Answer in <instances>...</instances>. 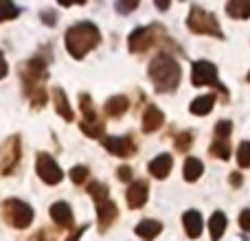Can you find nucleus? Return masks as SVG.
<instances>
[{"label": "nucleus", "instance_id": "f257e3e1", "mask_svg": "<svg viewBox=\"0 0 250 241\" xmlns=\"http://www.w3.org/2000/svg\"><path fill=\"white\" fill-rule=\"evenodd\" d=\"M149 79L158 92H173L182 79V70L169 53H158L149 64Z\"/></svg>", "mask_w": 250, "mask_h": 241}, {"label": "nucleus", "instance_id": "f03ea898", "mask_svg": "<svg viewBox=\"0 0 250 241\" xmlns=\"http://www.w3.org/2000/svg\"><path fill=\"white\" fill-rule=\"evenodd\" d=\"M64 42H66V51L75 60H82L83 55H88L101 42V33L97 29V24H92V22H77L75 26H70L66 31Z\"/></svg>", "mask_w": 250, "mask_h": 241}, {"label": "nucleus", "instance_id": "7ed1b4c3", "mask_svg": "<svg viewBox=\"0 0 250 241\" xmlns=\"http://www.w3.org/2000/svg\"><path fill=\"white\" fill-rule=\"evenodd\" d=\"M187 26H189V31L200 33V35H213V38H220V40L224 38L217 18L213 16V13H208L207 9L198 7V4H195V7H191L189 18H187Z\"/></svg>", "mask_w": 250, "mask_h": 241}, {"label": "nucleus", "instance_id": "20e7f679", "mask_svg": "<svg viewBox=\"0 0 250 241\" xmlns=\"http://www.w3.org/2000/svg\"><path fill=\"white\" fill-rule=\"evenodd\" d=\"M2 215L4 221L13 228H29L31 221H33V208L29 206L22 200H4L2 202Z\"/></svg>", "mask_w": 250, "mask_h": 241}, {"label": "nucleus", "instance_id": "39448f33", "mask_svg": "<svg viewBox=\"0 0 250 241\" xmlns=\"http://www.w3.org/2000/svg\"><path fill=\"white\" fill-rule=\"evenodd\" d=\"M20 77H22V83H24V92L26 97H31L35 90H40V83L46 79V61L44 57H31L29 61L22 64V70H20Z\"/></svg>", "mask_w": 250, "mask_h": 241}, {"label": "nucleus", "instance_id": "423d86ee", "mask_svg": "<svg viewBox=\"0 0 250 241\" xmlns=\"http://www.w3.org/2000/svg\"><path fill=\"white\" fill-rule=\"evenodd\" d=\"M79 108H82L83 120H82V132L88 134L90 138H101L105 132V123L99 119L95 105H92V99L88 95H79Z\"/></svg>", "mask_w": 250, "mask_h": 241}, {"label": "nucleus", "instance_id": "0eeeda50", "mask_svg": "<svg viewBox=\"0 0 250 241\" xmlns=\"http://www.w3.org/2000/svg\"><path fill=\"white\" fill-rule=\"evenodd\" d=\"M191 81H193V86H215L217 90H220L222 99L224 101L229 99V92H226V88L217 81V68L211 64V61H207V60L195 61L193 70H191Z\"/></svg>", "mask_w": 250, "mask_h": 241}, {"label": "nucleus", "instance_id": "6e6552de", "mask_svg": "<svg viewBox=\"0 0 250 241\" xmlns=\"http://www.w3.org/2000/svg\"><path fill=\"white\" fill-rule=\"evenodd\" d=\"M160 33H163V26L154 24V26H143V29H134L129 35L127 44L132 53H145L158 42Z\"/></svg>", "mask_w": 250, "mask_h": 241}, {"label": "nucleus", "instance_id": "1a4fd4ad", "mask_svg": "<svg viewBox=\"0 0 250 241\" xmlns=\"http://www.w3.org/2000/svg\"><path fill=\"white\" fill-rule=\"evenodd\" d=\"M20 162V136H11L0 147V173L9 176Z\"/></svg>", "mask_w": 250, "mask_h": 241}, {"label": "nucleus", "instance_id": "9d476101", "mask_svg": "<svg viewBox=\"0 0 250 241\" xmlns=\"http://www.w3.org/2000/svg\"><path fill=\"white\" fill-rule=\"evenodd\" d=\"M35 169H38V176L42 182H46V184H60L62 178H64V173H62L60 164L55 162V158L48 154H38V164H35Z\"/></svg>", "mask_w": 250, "mask_h": 241}, {"label": "nucleus", "instance_id": "9b49d317", "mask_svg": "<svg viewBox=\"0 0 250 241\" xmlns=\"http://www.w3.org/2000/svg\"><path fill=\"white\" fill-rule=\"evenodd\" d=\"M104 147L110 151L112 156H119V158H127V156L136 154V142L129 136H105Z\"/></svg>", "mask_w": 250, "mask_h": 241}, {"label": "nucleus", "instance_id": "f8f14e48", "mask_svg": "<svg viewBox=\"0 0 250 241\" xmlns=\"http://www.w3.org/2000/svg\"><path fill=\"white\" fill-rule=\"evenodd\" d=\"M119 217V208L112 200H105V202L97 204V220H99V230L105 233V230L112 226V221Z\"/></svg>", "mask_w": 250, "mask_h": 241}, {"label": "nucleus", "instance_id": "ddd939ff", "mask_svg": "<svg viewBox=\"0 0 250 241\" xmlns=\"http://www.w3.org/2000/svg\"><path fill=\"white\" fill-rule=\"evenodd\" d=\"M147 193H149V189H147V182H145V180L132 182V184H129V189H127V193H125V198H127V206H129V208H141V206H145Z\"/></svg>", "mask_w": 250, "mask_h": 241}, {"label": "nucleus", "instance_id": "4468645a", "mask_svg": "<svg viewBox=\"0 0 250 241\" xmlns=\"http://www.w3.org/2000/svg\"><path fill=\"white\" fill-rule=\"evenodd\" d=\"M51 217H53V221H55L60 228H66V230H70L73 228V211H70V206L66 202H55L51 206Z\"/></svg>", "mask_w": 250, "mask_h": 241}, {"label": "nucleus", "instance_id": "2eb2a0df", "mask_svg": "<svg viewBox=\"0 0 250 241\" xmlns=\"http://www.w3.org/2000/svg\"><path fill=\"white\" fill-rule=\"evenodd\" d=\"M171 167H173V158L169 154H160L158 158H154L149 162V173L156 178V180H165V178L169 176V171H171Z\"/></svg>", "mask_w": 250, "mask_h": 241}, {"label": "nucleus", "instance_id": "dca6fc26", "mask_svg": "<svg viewBox=\"0 0 250 241\" xmlns=\"http://www.w3.org/2000/svg\"><path fill=\"white\" fill-rule=\"evenodd\" d=\"M163 123H165V114L160 112L156 105H149V108L145 110V114H143V132L151 134L163 127Z\"/></svg>", "mask_w": 250, "mask_h": 241}, {"label": "nucleus", "instance_id": "f3484780", "mask_svg": "<svg viewBox=\"0 0 250 241\" xmlns=\"http://www.w3.org/2000/svg\"><path fill=\"white\" fill-rule=\"evenodd\" d=\"M127 108H129L127 97L117 95V97H110V99L105 101L104 112H105V117H110V119H119V117H123V114L127 112Z\"/></svg>", "mask_w": 250, "mask_h": 241}, {"label": "nucleus", "instance_id": "a211bd4d", "mask_svg": "<svg viewBox=\"0 0 250 241\" xmlns=\"http://www.w3.org/2000/svg\"><path fill=\"white\" fill-rule=\"evenodd\" d=\"M182 224H185V230L191 239H198L202 235V215L198 211H187L182 215Z\"/></svg>", "mask_w": 250, "mask_h": 241}, {"label": "nucleus", "instance_id": "6ab92c4d", "mask_svg": "<svg viewBox=\"0 0 250 241\" xmlns=\"http://www.w3.org/2000/svg\"><path fill=\"white\" fill-rule=\"evenodd\" d=\"M160 230H163V224L156 220H143L141 224L136 226V235L145 241H154L160 235Z\"/></svg>", "mask_w": 250, "mask_h": 241}, {"label": "nucleus", "instance_id": "aec40b11", "mask_svg": "<svg viewBox=\"0 0 250 241\" xmlns=\"http://www.w3.org/2000/svg\"><path fill=\"white\" fill-rule=\"evenodd\" d=\"M53 99H55V110H57V114H60L64 120H73V108H70V103H68V99H66V95H64V90L62 88H55L53 90Z\"/></svg>", "mask_w": 250, "mask_h": 241}, {"label": "nucleus", "instance_id": "412c9836", "mask_svg": "<svg viewBox=\"0 0 250 241\" xmlns=\"http://www.w3.org/2000/svg\"><path fill=\"white\" fill-rule=\"evenodd\" d=\"M213 105H215V97L213 95H202L198 97V99H193V103H191V114H195V117H207L208 112L213 110Z\"/></svg>", "mask_w": 250, "mask_h": 241}, {"label": "nucleus", "instance_id": "4be33fe9", "mask_svg": "<svg viewBox=\"0 0 250 241\" xmlns=\"http://www.w3.org/2000/svg\"><path fill=\"white\" fill-rule=\"evenodd\" d=\"M226 13L235 20H246V18H250V2L248 0H230L226 4Z\"/></svg>", "mask_w": 250, "mask_h": 241}, {"label": "nucleus", "instance_id": "5701e85b", "mask_svg": "<svg viewBox=\"0 0 250 241\" xmlns=\"http://www.w3.org/2000/svg\"><path fill=\"white\" fill-rule=\"evenodd\" d=\"M226 215L224 213H213L211 215V220H208V230H211V239L213 241H217V239H222V235H224V230H226Z\"/></svg>", "mask_w": 250, "mask_h": 241}, {"label": "nucleus", "instance_id": "b1692460", "mask_svg": "<svg viewBox=\"0 0 250 241\" xmlns=\"http://www.w3.org/2000/svg\"><path fill=\"white\" fill-rule=\"evenodd\" d=\"M202 171H204L202 160H198V158H187L185 160V180L187 182H195L200 176H202Z\"/></svg>", "mask_w": 250, "mask_h": 241}, {"label": "nucleus", "instance_id": "393cba45", "mask_svg": "<svg viewBox=\"0 0 250 241\" xmlns=\"http://www.w3.org/2000/svg\"><path fill=\"white\" fill-rule=\"evenodd\" d=\"M211 151L215 158L220 160H229L230 158V142L229 138H213V145H211Z\"/></svg>", "mask_w": 250, "mask_h": 241}, {"label": "nucleus", "instance_id": "a878e982", "mask_svg": "<svg viewBox=\"0 0 250 241\" xmlns=\"http://www.w3.org/2000/svg\"><path fill=\"white\" fill-rule=\"evenodd\" d=\"M88 193H90V198L95 200L97 204H99V202H105V200H110V198H108V186L101 184V182H90V184H88Z\"/></svg>", "mask_w": 250, "mask_h": 241}, {"label": "nucleus", "instance_id": "bb28decb", "mask_svg": "<svg viewBox=\"0 0 250 241\" xmlns=\"http://www.w3.org/2000/svg\"><path fill=\"white\" fill-rule=\"evenodd\" d=\"M18 13H20V9H18L13 2H4V0H0V22L13 20Z\"/></svg>", "mask_w": 250, "mask_h": 241}, {"label": "nucleus", "instance_id": "cd10ccee", "mask_svg": "<svg viewBox=\"0 0 250 241\" xmlns=\"http://www.w3.org/2000/svg\"><path fill=\"white\" fill-rule=\"evenodd\" d=\"M237 164L242 169H250V142L244 141L237 149Z\"/></svg>", "mask_w": 250, "mask_h": 241}, {"label": "nucleus", "instance_id": "c85d7f7f", "mask_svg": "<svg viewBox=\"0 0 250 241\" xmlns=\"http://www.w3.org/2000/svg\"><path fill=\"white\" fill-rule=\"evenodd\" d=\"M193 145V132H180L176 136V149L178 151H189V147Z\"/></svg>", "mask_w": 250, "mask_h": 241}, {"label": "nucleus", "instance_id": "c756f323", "mask_svg": "<svg viewBox=\"0 0 250 241\" xmlns=\"http://www.w3.org/2000/svg\"><path fill=\"white\" fill-rule=\"evenodd\" d=\"M88 173H90V171H88V167H83V164H77V167L70 169L68 176H70V180H73L75 184H83V182L88 180Z\"/></svg>", "mask_w": 250, "mask_h": 241}, {"label": "nucleus", "instance_id": "7c9ffc66", "mask_svg": "<svg viewBox=\"0 0 250 241\" xmlns=\"http://www.w3.org/2000/svg\"><path fill=\"white\" fill-rule=\"evenodd\" d=\"M233 132V123L230 120H220L215 125V138H229Z\"/></svg>", "mask_w": 250, "mask_h": 241}, {"label": "nucleus", "instance_id": "2f4dec72", "mask_svg": "<svg viewBox=\"0 0 250 241\" xmlns=\"http://www.w3.org/2000/svg\"><path fill=\"white\" fill-rule=\"evenodd\" d=\"M239 226H242L246 233H250V208L248 211H242V215H239Z\"/></svg>", "mask_w": 250, "mask_h": 241}, {"label": "nucleus", "instance_id": "473e14b6", "mask_svg": "<svg viewBox=\"0 0 250 241\" xmlns=\"http://www.w3.org/2000/svg\"><path fill=\"white\" fill-rule=\"evenodd\" d=\"M136 7H138V0H132V2H117V11H121V13H127Z\"/></svg>", "mask_w": 250, "mask_h": 241}, {"label": "nucleus", "instance_id": "72a5a7b5", "mask_svg": "<svg viewBox=\"0 0 250 241\" xmlns=\"http://www.w3.org/2000/svg\"><path fill=\"white\" fill-rule=\"evenodd\" d=\"M42 22H44V24L55 26V24H57V16H55V11H42Z\"/></svg>", "mask_w": 250, "mask_h": 241}, {"label": "nucleus", "instance_id": "f704fd0d", "mask_svg": "<svg viewBox=\"0 0 250 241\" xmlns=\"http://www.w3.org/2000/svg\"><path fill=\"white\" fill-rule=\"evenodd\" d=\"M117 176H119V180H121V182H129V180H132V169H129V167H119Z\"/></svg>", "mask_w": 250, "mask_h": 241}, {"label": "nucleus", "instance_id": "c9c22d12", "mask_svg": "<svg viewBox=\"0 0 250 241\" xmlns=\"http://www.w3.org/2000/svg\"><path fill=\"white\" fill-rule=\"evenodd\" d=\"M7 73H9V66H7V61H4V55L0 53V79L7 77Z\"/></svg>", "mask_w": 250, "mask_h": 241}, {"label": "nucleus", "instance_id": "e433bc0d", "mask_svg": "<svg viewBox=\"0 0 250 241\" xmlns=\"http://www.w3.org/2000/svg\"><path fill=\"white\" fill-rule=\"evenodd\" d=\"M230 184L233 186H242V173H230Z\"/></svg>", "mask_w": 250, "mask_h": 241}, {"label": "nucleus", "instance_id": "4c0bfd02", "mask_svg": "<svg viewBox=\"0 0 250 241\" xmlns=\"http://www.w3.org/2000/svg\"><path fill=\"white\" fill-rule=\"evenodd\" d=\"M167 7H169V2H158V9H163V11H165Z\"/></svg>", "mask_w": 250, "mask_h": 241}, {"label": "nucleus", "instance_id": "58836bf2", "mask_svg": "<svg viewBox=\"0 0 250 241\" xmlns=\"http://www.w3.org/2000/svg\"><path fill=\"white\" fill-rule=\"evenodd\" d=\"M248 81H250V73H248Z\"/></svg>", "mask_w": 250, "mask_h": 241}]
</instances>
